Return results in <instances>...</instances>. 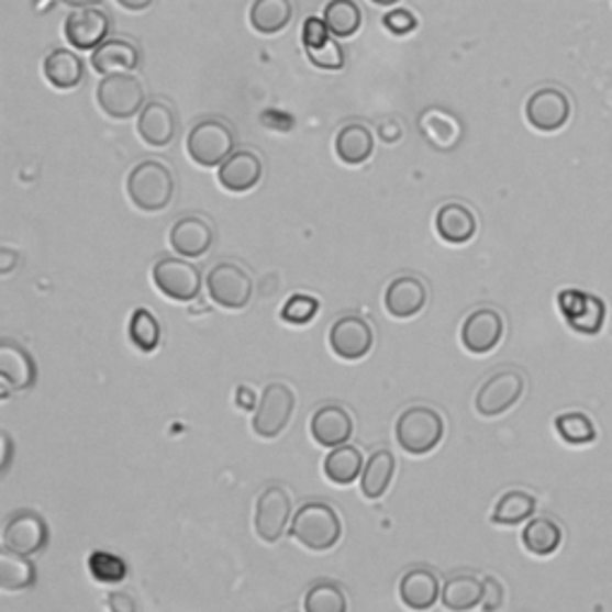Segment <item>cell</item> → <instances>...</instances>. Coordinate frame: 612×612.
<instances>
[{
	"label": "cell",
	"instance_id": "obj_1",
	"mask_svg": "<svg viewBox=\"0 0 612 612\" xmlns=\"http://www.w3.org/2000/svg\"><path fill=\"white\" fill-rule=\"evenodd\" d=\"M127 199L144 213H160L175 197L173 170L160 160H142L127 175Z\"/></svg>",
	"mask_w": 612,
	"mask_h": 612
},
{
	"label": "cell",
	"instance_id": "obj_2",
	"mask_svg": "<svg viewBox=\"0 0 612 612\" xmlns=\"http://www.w3.org/2000/svg\"><path fill=\"white\" fill-rule=\"evenodd\" d=\"M290 536L299 546L323 553L337 546L340 536H343V522H340V514L325 502H307L292 516Z\"/></svg>",
	"mask_w": 612,
	"mask_h": 612
},
{
	"label": "cell",
	"instance_id": "obj_3",
	"mask_svg": "<svg viewBox=\"0 0 612 612\" xmlns=\"http://www.w3.org/2000/svg\"><path fill=\"white\" fill-rule=\"evenodd\" d=\"M445 435V419L431 407H410L398 416L396 438L404 453L414 457L429 455L441 445Z\"/></svg>",
	"mask_w": 612,
	"mask_h": 612
},
{
	"label": "cell",
	"instance_id": "obj_4",
	"mask_svg": "<svg viewBox=\"0 0 612 612\" xmlns=\"http://www.w3.org/2000/svg\"><path fill=\"white\" fill-rule=\"evenodd\" d=\"M144 85L134 73L108 75L97 87V103L101 111L113 120H130L142 113L144 108Z\"/></svg>",
	"mask_w": 612,
	"mask_h": 612
},
{
	"label": "cell",
	"instance_id": "obj_5",
	"mask_svg": "<svg viewBox=\"0 0 612 612\" xmlns=\"http://www.w3.org/2000/svg\"><path fill=\"white\" fill-rule=\"evenodd\" d=\"M187 156L192 158L201 168H215L233 154L235 148V134L233 127L225 125L223 120H201L199 125L192 127L187 134Z\"/></svg>",
	"mask_w": 612,
	"mask_h": 612
},
{
	"label": "cell",
	"instance_id": "obj_6",
	"mask_svg": "<svg viewBox=\"0 0 612 612\" xmlns=\"http://www.w3.org/2000/svg\"><path fill=\"white\" fill-rule=\"evenodd\" d=\"M207 290L213 304L227 311H240L252 302L254 280L244 266L235 262H221L209 270Z\"/></svg>",
	"mask_w": 612,
	"mask_h": 612
},
{
	"label": "cell",
	"instance_id": "obj_7",
	"mask_svg": "<svg viewBox=\"0 0 612 612\" xmlns=\"http://www.w3.org/2000/svg\"><path fill=\"white\" fill-rule=\"evenodd\" d=\"M294 412V392L288 383H268L256 404L252 429L264 441H276L288 429Z\"/></svg>",
	"mask_w": 612,
	"mask_h": 612
},
{
	"label": "cell",
	"instance_id": "obj_8",
	"mask_svg": "<svg viewBox=\"0 0 612 612\" xmlns=\"http://www.w3.org/2000/svg\"><path fill=\"white\" fill-rule=\"evenodd\" d=\"M526 390V378L514 369H502L486 378V383L476 392L474 407L483 419H496L510 412L522 400Z\"/></svg>",
	"mask_w": 612,
	"mask_h": 612
},
{
	"label": "cell",
	"instance_id": "obj_9",
	"mask_svg": "<svg viewBox=\"0 0 612 612\" xmlns=\"http://www.w3.org/2000/svg\"><path fill=\"white\" fill-rule=\"evenodd\" d=\"M292 520V496L285 486H268L256 498L254 528L264 543H276L288 532Z\"/></svg>",
	"mask_w": 612,
	"mask_h": 612
},
{
	"label": "cell",
	"instance_id": "obj_10",
	"mask_svg": "<svg viewBox=\"0 0 612 612\" xmlns=\"http://www.w3.org/2000/svg\"><path fill=\"white\" fill-rule=\"evenodd\" d=\"M557 309H560V316L567 321L569 329L581 335L601 333L608 316V307L601 297L577 288H567L557 294Z\"/></svg>",
	"mask_w": 612,
	"mask_h": 612
},
{
	"label": "cell",
	"instance_id": "obj_11",
	"mask_svg": "<svg viewBox=\"0 0 612 612\" xmlns=\"http://www.w3.org/2000/svg\"><path fill=\"white\" fill-rule=\"evenodd\" d=\"M152 278L158 292L173 302H192L201 290L199 268L182 262V258H158L152 268Z\"/></svg>",
	"mask_w": 612,
	"mask_h": 612
},
{
	"label": "cell",
	"instance_id": "obj_12",
	"mask_svg": "<svg viewBox=\"0 0 612 612\" xmlns=\"http://www.w3.org/2000/svg\"><path fill=\"white\" fill-rule=\"evenodd\" d=\"M524 115L528 125L536 132L553 134L560 132L569 122V118H572V103H569V97L563 89L543 87L528 97L524 105Z\"/></svg>",
	"mask_w": 612,
	"mask_h": 612
},
{
	"label": "cell",
	"instance_id": "obj_13",
	"mask_svg": "<svg viewBox=\"0 0 612 612\" xmlns=\"http://www.w3.org/2000/svg\"><path fill=\"white\" fill-rule=\"evenodd\" d=\"M48 543V524L34 510L12 512L3 526V548L18 555H38Z\"/></svg>",
	"mask_w": 612,
	"mask_h": 612
},
{
	"label": "cell",
	"instance_id": "obj_14",
	"mask_svg": "<svg viewBox=\"0 0 612 612\" xmlns=\"http://www.w3.org/2000/svg\"><path fill=\"white\" fill-rule=\"evenodd\" d=\"M502 335H505V319L491 307L471 311L459 331L461 347L471 352V355H488V352H493L502 343Z\"/></svg>",
	"mask_w": 612,
	"mask_h": 612
},
{
	"label": "cell",
	"instance_id": "obj_15",
	"mask_svg": "<svg viewBox=\"0 0 612 612\" xmlns=\"http://www.w3.org/2000/svg\"><path fill=\"white\" fill-rule=\"evenodd\" d=\"M329 345L333 355L343 361H359L369 355L374 347V331L369 321L361 316H340L329 333Z\"/></svg>",
	"mask_w": 612,
	"mask_h": 612
},
{
	"label": "cell",
	"instance_id": "obj_16",
	"mask_svg": "<svg viewBox=\"0 0 612 612\" xmlns=\"http://www.w3.org/2000/svg\"><path fill=\"white\" fill-rule=\"evenodd\" d=\"M302 44L309 63L319 67V70L335 73L345 67V53L323 18H307L302 24Z\"/></svg>",
	"mask_w": 612,
	"mask_h": 612
},
{
	"label": "cell",
	"instance_id": "obj_17",
	"mask_svg": "<svg viewBox=\"0 0 612 612\" xmlns=\"http://www.w3.org/2000/svg\"><path fill=\"white\" fill-rule=\"evenodd\" d=\"M108 32H111V20L99 8L73 10L63 26L67 44L77 51H97L105 41Z\"/></svg>",
	"mask_w": 612,
	"mask_h": 612
},
{
	"label": "cell",
	"instance_id": "obj_18",
	"mask_svg": "<svg viewBox=\"0 0 612 612\" xmlns=\"http://www.w3.org/2000/svg\"><path fill=\"white\" fill-rule=\"evenodd\" d=\"M429 302L426 282L416 276H400L388 282L383 304L392 319H412L424 311Z\"/></svg>",
	"mask_w": 612,
	"mask_h": 612
},
{
	"label": "cell",
	"instance_id": "obj_19",
	"mask_svg": "<svg viewBox=\"0 0 612 612\" xmlns=\"http://www.w3.org/2000/svg\"><path fill=\"white\" fill-rule=\"evenodd\" d=\"M264 163L254 152H233L218 166V182L225 192L244 194L262 182Z\"/></svg>",
	"mask_w": 612,
	"mask_h": 612
},
{
	"label": "cell",
	"instance_id": "obj_20",
	"mask_svg": "<svg viewBox=\"0 0 612 612\" xmlns=\"http://www.w3.org/2000/svg\"><path fill=\"white\" fill-rule=\"evenodd\" d=\"M36 361L15 340H3L0 343V378L10 390H30L36 383Z\"/></svg>",
	"mask_w": 612,
	"mask_h": 612
},
{
	"label": "cell",
	"instance_id": "obj_21",
	"mask_svg": "<svg viewBox=\"0 0 612 612\" xmlns=\"http://www.w3.org/2000/svg\"><path fill=\"white\" fill-rule=\"evenodd\" d=\"M311 438H314L321 447H337L345 445L352 438L355 431V421L352 414L340 404H323L311 416Z\"/></svg>",
	"mask_w": 612,
	"mask_h": 612
},
{
	"label": "cell",
	"instance_id": "obj_22",
	"mask_svg": "<svg viewBox=\"0 0 612 612\" xmlns=\"http://www.w3.org/2000/svg\"><path fill=\"white\" fill-rule=\"evenodd\" d=\"M137 132L146 146L163 148L175 140L178 132V118L166 101H148L137 120Z\"/></svg>",
	"mask_w": 612,
	"mask_h": 612
},
{
	"label": "cell",
	"instance_id": "obj_23",
	"mask_svg": "<svg viewBox=\"0 0 612 612\" xmlns=\"http://www.w3.org/2000/svg\"><path fill=\"white\" fill-rule=\"evenodd\" d=\"M168 242L173 252L187 258H199L211 249L213 244V227L201 215H185L170 227Z\"/></svg>",
	"mask_w": 612,
	"mask_h": 612
},
{
	"label": "cell",
	"instance_id": "obj_24",
	"mask_svg": "<svg viewBox=\"0 0 612 612\" xmlns=\"http://www.w3.org/2000/svg\"><path fill=\"white\" fill-rule=\"evenodd\" d=\"M140 48L127 38H105L97 51H91V67L101 77L134 73L140 67Z\"/></svg>",
	"mask_w": 612,
	"mask_h": 612
},
{
	"label": "cell",
	"instance_id": "obj_25",
	"mask_svg": "<svg viewBox=\"0 0 612 612\" xmlns=\"http://www.w3.org/2000/svg\"><path fill=\"white\" fill-rule=\"evenodd\" d=\"M400 601L410 610H431L441 598L438 575L429 567H412L400 579Z\"/></svg>",
	"mask_w": 612,
	"mask_h": 612
},
{
	"label": "cell",
	"instance_id": "obj_26",
	"mask_svg": "<svg viewBox=\"0 0 612 612\" xmlns=\"http://www.w3.org/2000/svg\"><path fill=\"white\" fill-rule=\"evenodd\" d=\"M476 230H479V221L467 203H443L435 213V233L447 244H467L474 240Z\"/></svg>",
	"mask_w": 612,
	"mask_h": 612
},
{
	"label": "cell",
	"instance_id": "obj_27",
	"mask_svg": "<svg viewBox=\"0 0 612 612\" xmlns=\"http://www.w3.org/2000/svg\"><path fill=\"white\" fill-rule=\"evenodd\" d=\"M419 130L424 134V140L438 148V152H453V148L461 142V134L465 127L461 122L445 108H426L424 113L419 115Z\"/></svg>",
	"mask_w": 612,
	"mask_h": 612
},
{
	"label": "cell",
	"instance_id": "obj_28",
	"mask_svg": "<svg viewBox=\"0 0 612 612\" xmlns=\"http://www.w3.org/2000/svg\"><path fill=\"white\" fill-rule=\"evenodd\" d=\"M44 77L53 89L58 91H70L81 85L85 79V63L77 53L67 48L51 51L44 60Z\"/></svg>",
	"mask_w": 612,
	"mask_h": 612
},
{
	"label": "cell",
	"instance_id": "obj_29",
	"mask_svg": "<svg viewBox=\"0 0 612 612\" xmlns=\"http://www.w3.org/2000/svg\"><path fill=\"white\" fill-rule=\"evenodd\" d=\"M565 541L563 526L550 516H532L522 532V546L536 557H550L560 550Z\"/></svg>",
	"mask_w": 612,
	"mask_h": 612
},
{
	"label": "cell",
	"instance_id": "obj_30",
	"mask_svg": "<svg viewBox=\"0 0 612 612\" xmlns=\"http://www.w3.org/2000/svg\"><path fill=\"white\" fill-rule=\"evenodd\" d=\"M292 0H254L249 8L252 30L264 36H276L285 32L292 22Z\"/></svg>",
	"mask_w": 612,
	"mask_h": 612
},
{
	"label": "cell",
	"instance_id": "obj_31",
	"mask_svg": "<svg viewBox=\"0 0 612 612\" xmlns=\"http://www.w3.org/2000/svg\"><path fill=\"white\" fill-rule=\"evenodd\" d=\"M335 154L345 166H361L374 154V134L359 122H349L335 137Z\"/></svg>",
	"mask_w": 612,
	"mask_h": 612
},
{
	"label": "cell",
	"instance_id": "obj_32",
	"mask_svg": "<svg viewBox=\"0 0 612 612\" xmlns=\"http://www.w3.org/2000/svg\"><path fill=\"white\" fill-rule=\"evenodd\" d=\"M396 467H398L396 455L386 450V447H383V450H376L369 459H366V467L359 476L361 496L369 498V500L383 498L386 491L390 488L392 476H396Z\"/></svg>",
	"mask_w": 612,
	"mask_h": 612
},
{
	"label": "cell",
	"instance_id": "obj_33",
	"mask_svg": "<svg viewBox=\"0 0 612 612\" xmlns=\"http://www.w3.org/2000/svg\"><path fill=\"white\" fill-rule=\"evenodd\" d=\"M441 601L447 610L467 612L483 603V579L474 575H455L445 581Z\"/></svg>",
	"mask_w": 612,
	"mask_h": 612
},
{
	"label": "cell",
	"instance_id": "obj_34",
	"mask_svg": "<svg viewBox=\"0 0 612 612\" xmlns=\"http://www.w3.org/2000/svg\"><path fill=\"white\" fill-rule=\"evenodd\" d=\"M364 471V457L355 445H337L333 453L323 461L325 479L335 486H349L355 483Z\"/></svg>",
	"mask_w": 612,
	"mask_h": 612
},
{
	"label": "cell",
	"instance_id": "obj_35",
	"mask_svg": "<svg viewBox=\"0 0 612 612\" xmlns=\"http://www.w3.org/2000/svg\"><path fill=\"white\" fill-rule=\"evenodd\" d=\"M536 512V498L526 491L502 493L491 512V522L498 526H516L528 522Z\"/></svg>",
	"mask_w": 612,
	"mask_h": 612
},
{
	"label": "cell",
	"instance_id": "obj_36",
	"mask_svg": "<svg viewBox=\"0 0 612 612\" xmlns=\"http://www.w3.org/2000/svg\"><path fill=\"white\" fill-rule=\"evenodd\" d=\"M36 583V567L26 555H18L3 548L0 555V589L26 591Z\"/></svg>",
	"mask_w": 612,
	"mask_h": 612
},
{
	"label": "cell",
	"instance_id": "obj_37",
	"mask_svg": "<svg viewBox=\"0 0 612 612\" xmlns=\"http://www.w3.org/2000/svg\"><path fill=\"white\" fill-rule=\"evenodd\" d=\"M323 20L337 38H349L361 30V10L355 0H329L323 8Z\"/></svg>",
	"mask_w": 612,
	"mask_h": 612
},
{
	"label": "cell",
	"instance_id": "obj_38",
	"mask_svg": "<svg viewBox=\"0 0 612 612\" xmlns=\"http://www.w3.org/2000/svg\"><path fill=\"white\" fill-rule=\"evenodd\" d=\"M555 433L560 435V441L575 447L591 445L596 441V424L589 414L583 412H565L555 416Z\"/></svg>",
	"mask_w": 612,
	"mask_h": 612
},
{
	"label": "cell",
	"instance_id": "obj_39",
	"mask_svg": "<svg viewBox=\"0 0 612 612\" xmlns=\"http://www.w3.org/2000/svg\"><path fill=\"white\" fill-rule=\"evenodd\" d=\"M130 343L140 352H156L160 345V323L148 309H137L130 319Z\"/></svg>",
	"mask_w": 612,
	"mask_h": 612
},
{
	"label": "cell",
	"instance_id": "obj_40",
	"mask_svg": "<svg viewBox=\"0 0 612 612\" xmlns=\"http://www.w3.org/2000/svg\"><path fill=\"white\" fill-rule=\"evenodd\" d=\"M304 608L309 612H345L347 598L340 583L316 581L304 596Z\"/></svg>",
	"mask_w": 612,
	"mask_h": 612
},
{
	"label": "cell",
	"instance_id": "obj_41",
	"mask_svg": "<svg viewBox=\"0 0 612 612\" xmlns=\"http://www.w3.org/2000/svg\"><path fill=\"white\" fill-rule=\"evenodd\" d=\"M89 572L91 577L101 583H120L127 577V565L122 557L105 553V550H93L89 555Z\"/></svg>",
	"mask_w": 612,
	"mask_h": 612
},
{
	"label": "cell",
	"instance_id": "obj_42",
	"mask_svg": "<svg viewBox=\"0 0 612 612\" xmlns=\"http://www.w3.org/2000/svg\"><path fill=\"white\" fill-rule=\"evenodd\" d=\"M316 314H319V302L314 297H307V294L290 297L288 302H285V307L280 309V319L292 325H304Z\"/></svg>",
	"mask_w": 612,
	"mask_h": 612
},
{
	"label": "cell",
	"instance_id": "obj_43",
	"mask_svg": "<svg viewBox=\"0 0 612 612\" xmlns=\"http://www.w3.org/2000/svg\"><path fill=\"white\" fill-rule=\"evenodd\" d=\"M416 24H419V20L414 18V12H410V10H392L383 18V26L396 36H404V34L414 32Z\"/></svg>",
	"mask_w": 612,
	"mask_h": 612
},
{
	"label": "cell",
	"instance_id": "obj_44",
	"mask_svg": "<svg viewBox=\"0 0 612 612\" xmlns=\"http://www.w3.org/2000/svg\"><path fill=\"white\" fill-rule=\"evenodd\" d=\"M502 598H505V589L496 577H486L483 579V603L481 608L486 610H496L502 605Z\"/></svg>",
	"mask_w": 612,
	"mask_h": 612
},
{
	"label": "cell",
	"instance_id": "obj_45",
	"mask_svg": "<svg viewBox=\"0 0 612 612\" xmlns=\"http://www.w3.org/2000/svg\"><path fill=\"white\" fill-rule=\"evenodd\" d=\"M105 605L115 610V612H134V610H137V603H134V598L127 591H113L111 596H108Z\"/></svg>",
	"mask_w": 612,
	"mask_h": 612
},
{
	"label": "cell",
	"instance_id": "obj_46",
	"mask_svg": "<svg viewBox=\"0 0 612 612\" xmlns=\"http://www.w3.org/2000/svg\"><path fill=\"white\" fill-rule=\"evenodd\" d=\"M402 134H404V130H402V125L398 120H386V122H380V127H378V137L383 140V142H388V144H396V142H400L402 140Z\"/></svg>",
	"mask_w": 612,
	"mask_h": 612
},
{
	"label": "cell",
	"instance_id": "obj_47",
	"mask_svg": "<svg viewBox=\"0 0 612 612\" xmlns=\"http://www.w3.org/2000/svg\"><path fill=\"white\" fill-rule=\"evenodd\" d=\"M18 264H20V256H18L15 252H12L10 247H3V249H0V274L8 276L10 270L15 268Z\"/></svg>",
	"mask_w": 612,
	"mask_h": 612
},
{
	"label": "cell",
	"instance_id": "obj_48",
	"mask_svg": "<svg viewBox=\"0 0 612 612\" xmlns=\"http://www.w3.org/2000/svg\"><path fill=\"white\" fill-rule=\"evenodd\" d=\"M0 445H3V467H0V474L5 476L8 469H10V461H12V450H15V447H12V438H10L8 431L0 433Z\"/></svg>",
	"mask_w": 612,
	"mask_h": 612
},
{
	"label": "cell",
	"instance_id": "obj_49",
	"mask_svg": "<svg viewBox=\"0 0 612 612\" xmlns=\"http://www.w3.org/2000/svg\"><path fill=\"white\" fill-rule=\"evenodd\" d=\"M237 402H240L242 410H254V407L258 404V400L254 398L252 388H247V386H242V388L237 390Z\"/></svg>",
	"mask_w": 612,
	"mask_h": 612
},
{
	"label": "cell",
	"instance_id": "obj_50",
	"mask_svg": "<svg viewBox=\"0 0 612 612\" xmlns=\"http://www.w3.org/2000/svg\"><path fill=\"white\" fill-rule=\"evenodd\" d=\"M115 3L120 8H125L130 12H142L146 8H152L154 5V0H115Z\"/></svg>",
	"mask_w": 612,
	"mask_h": 612
},
{
	"label": "cell",
	"instance_id": "obj_51",
	"mask_svg": "<svg viewBox=\"0 0 612 612\" xmlns=\"http://www.w3.org/2000/svg\"><path fill=\"white\" fill-rule=\"evenodd\" d=\"M60 3L79 10V8H99V5L103 3V0H60Z\"/></svg>",
	"mask_w": 612,
	"mask_h": 612
},
{
	"label": "cell",
	"instance_id": "obj_52",
	"mask_svg": "<svg viewBox=\"0 0 612 612\" xmlns=\"http://www.w3.org/2000/svg\"><path fill=\"white\" fill-rule=\"evenodd\" d=\"M374 5H383V8H388V5H396V3H400V0H371Z\"/></svg>",
	"mask_w": 612,
	"mask_h": 612
}]
</instances>
